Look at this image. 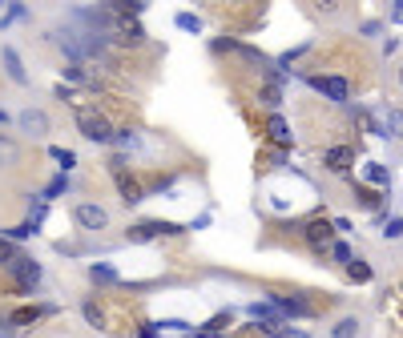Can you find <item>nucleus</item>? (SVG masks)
I'll return each instance as SVG.
<instances>
[{"mask_svg": "<svg viewBox=\"0 0 403 338\" xmlns=\"http://www.w3.org/2000/svg\"><path fill=\"white\" fill-rule=\"evenodd\" d=\"M4 125H8V113L0 109V129H4Z\"/></svg>", "mask_w": 403, "mask_h": 338, "instance_id": "obj_39", "label": "nucleus"}, {"mask_svg": "<svg viewBox=\"0 0 403 338\" xmlns=\"http://www.w3.org/2000/svg\"><path fill=\"white\" fill-rule=\"evenodd\" d=\"M383 238H403V218H391V222H387V230H383Z\"/></svg>", "mask_w": 403, "mask_h": 338, "instance_id": "obj_33", "label": "nucleus"}, {"mask_svg": "<svg viewBox=\"0 0 403 338\" xmlns=\"http://www.w3.org/2000/svg\"><path fill=\"white\" fill-rule=\"evenodd\" d=\"M81 314H85V322H89V326H105V310H101L93 298H85V302H81Z\"/></svg>", "mask_w": 403, "mask_h": 338, "instance_id": "obj_21", "label": "nucleus"}, {"mask_svg": "<svg viewBox=\"0 0 403 338\" xmlns=\"http://www.w3.org/2000/svg\"><path fill=\"white\" fill-rule=\"evenodd\" d=\"M226 326H230V310H222V314H214V318L206 322L210 335H218V330H226Z\"/></svg>", "mask_w": 403, "mask_h": 338, "instance_id": "obj_31", "label": "nucleus"}, {"mask_svg": "<svg viewBox=\"0 0 403 338\" xmlns=\"http://www.w3.org/2000/svg\"><path fill=\"white\" fill-rule=\"evenodd\" d=\"M327 254L335 258V262H339V266H343V270H347V266H351V262H355V254H351V246H347V241H335V246H331Z\"/></svg>", "mask_w": 403, "mask_h": 338, "instance_id": "obj_25", "label": "nucleus"}, {"mask_svg": "<svg viewBox=\"0 0 403 338\" xmlns=\"http://www.w3.org/2000/svg\"><path fill=\"white\" fill-rule=\"evenodd\" d=\"M347 278L363 286V282H371V266H367V262H363V258H355L351 266H347Z\"/></svg>", "mask_w": 403, "mask_h": 338, "instance_id": "obj_23", "label": "nucleus"}, {"mask_svg": "<svg viewBox=\"0 0 403 338\" xmlns=\"http://www.w3.org/2000/svg\"><path fill=\"white\" fill-rule=\"evenodd\" d=\"M16 258H20V250H16V241H8V238H0V266L8 270Z\"/></svg>", "mask_w": 403, "mask_h": 338, "instance_id": "obj_26", "label": "nucleus"}, {"mask_svg": "<svg viewBox=\"0 0 403 338\" xmlns=\"http://www.w3.org/2000/svg\"><path fill=\"white\" fill-rule=\"evenodd\" d=\"M105 165H109L113 177H121V174L129 169V157H125V153H109V161H105Z\"/></svg>", "mask_w": 403, "mask_h": 338, "instance_id": "obj_29", "label": "nucleus"}, {"mask_svg": "<svg viewBox=\"0 0 403 338\" xmlns=\"http://www.w3.org/2000/svg\"><path fill=\"white\" fill-rule=\"evenodd\" d=\"M48 157L57 161V165H61L64 174H69V169L77 165V153H73V149H61V145H53V149H48Z\"/></svg>", "mask_w": 403, "mask_h": 338, "instance_id": "obj_22", "label": "nucleus"}, {"mask_svg": "<svg viewBox=\"0 0 403 338\" xmlns=\"http://www.w3.org/2000/svg\"><path fill=\"white\" fill-rule=\"evenodd\" d=\"M177 29H186V32H198V29H202V20H198V16H193V13H177Z\"/></svg>", "mask_w": 403, "mask_h": 338, "instance_id": "obj_30", "label": "nucleus"}, {"mask_svg": "<svg viewBox=\"0 0 403 338\" xmlns=\"http://www.w3.org/2000/svg\"><path fill=\"white\" fill-rule=\"evenodd\" d=\"M16 125H20V133H29V137H48V113L29 105V109L16 113Z\"/></svg>", "mask_w": 403, "mask_h": 338, "instance_id": "obj_9", "label": "nucleus"}, {"mask_svg": "<svg viewBox=\"0 0 403 338\" xmlns=\"http://www.w3.org/2000/svg\"><path fill=\"white\" fill-rule=\"evenodd\" d=\"M53 314H57V306L45 302V306H16L8 318H13L16 330H25V326H32V322H41V318H53Z\"/></svg>", "mask_w": 403, "mask_h": 338, "instance_id": "obj_11", "label": "nucleus"}, {"mask_svg": "<svg viewBox=\"0 0 403 338\" xmlns=\"http://www.w3.org/2000/svg\"><path fill=\"white\" fill-rule=\"evenodd\" d=\"M271 302L278 306L282 318H315V314H319L315 302H306L303 294H271Z\"/></svg>", "mask_w": 403, "mask_h": 338, "instance_id": "obj_7", "label": "nucleus"}, {"mask_svg": "<svg viewBox=\"0 0 403 338\" xmlns=\"http://www.w3.org/2000/svg\"><path fill=\"white\" fill-rule=\"evenodd\" d=\"M0 61H4V73H8L16 85H29V73H25V64H20V57H16V48H13V45L0 48Z\"/></svg>", "mask_w": 403, "mask_h": 338, "instance_id": "obj_14", "label": "nucleus"}, {"mask_svg": "<svg viewBox=\"0 0 403 338\" xmlns=\"http://www.w3.org/2000/svg\"><path fill=\"white\" fill-rule=\"evenodd\" d=\"M322 165H327L331 174H347L355 165V149L351 145H327V149H322Z\"/></svg>", "mask_w": 403, "mask_h": 338, "instance_id": "obj_10", "label": "nucleus"}, {"mask_svg": "<svg viewBox=\"0 0 403 338\" xmlns=\"http://www.w3.org/2000/svg\"><path fill=\"white\" fill-rule=\"evenodd\" d=\"M258 105H266V109H278V105H282V85H271V80H266V85H258Z\"/></svg>", "mask_w": 403, "mask_h": 338, "instance_id": "obj_19", "label": "nucleus"}, {"mask_svg": "<svg viewBox=\"0 0 403 338\" xmlns=\"http://www.w3.org/2000/svg\"><path fill=\"white\" fill-rule=\"evenodd\" d=\"M262 129H266V137H271L278 149H290V145H294V137H290V125L278 117V113H271V117L262 121Z\"/></svg>", "mask_w": 403, "mask_h": 338, "instance_id": "obj_13", "label": "nucleus"}, {"mask_svg": "<svg viewBox=\"0 0 403 338\" xmlns=\"http://www.w3.org/2000/svg\"><path fill=\"white\" fill-rule=\"evenodd\" d=\"M89 282L93 286H117V270H113L109 262H93L89 266Z\"/></svg>", "mask_w": 403, "mask_h": 338, "instance_id": "obj_16", "label": "nucleus"}, {"mask_svg": "<svg viewBox=\"0 0 403 338\" xmlns=\"http://www.w3.org/2000/svg\"><path fill=\"white\" fill-rule=\"evenodd\" d=\"M133 141H137V137H133V129H117V137H113V145H117V149H129Z\"/></svg>", "mask_w": 403, "mask_h": 338, "instance_id": "obj_32", "label": "nucleus"}, {"mask_svg": "<svg viewBox=\"0 0 403 338\" xmlns=\"http://www.w3.org/2000/svg\"><path fill=\"white\" fill-rule=\"evenodd\" d=\"M363 174H367L371 185H387V169L379 165V161H367V169H363Z\"/></svg>", "mask_w": 403, "mask_h": 338, "instance_id": "obj_27", "label": "nucleus"}, {"mask_svg": "<svg viewBox=\"0 0 403 338\" xmlns=\"http://www.w3.org/2000/svg\"><path fill=\"white\" fill-rule=\"evenodd\" d=\"M351 197H355L363 209H379V206H383V193L367 190V185H359V181H351Z\"/></svg>", "mask_w": 403, "mask_h": 338, "instance_id": "obj_17", "label": "nucleus"}, {"mask_svg": "<svg viewBox=\"0 0 403 338\" xmlns=\"http://www.w3.org/2000/svg\"><path fill=\"white\" fill-rule=\"evenodd\" d=\"M331 338H359V318H355V314L339 318L335 326H331Z\"/></svg>", "mask_w": 403, "mask_h": 338, "instance_id": "obj_20", "label": "nucleus"}, {"mask_svg": "<svg viewBox=\"0 0 403 338\" xmlns=\"http://www.w3.org/2000/svg\"><path fill=\"white\" fill-rule=\"evenodd\" d=\"M306 85H310L315 93H322L327 101H335V105H347V101H351V80L347 77H322V73H310Z\"/></svg>", "mask_w": 403, "mask_h": 338, "instance_id": "obj_4", "label": "nucleus"}, {"mask_svg": "<svg viewBox=\"0 0 403 338\" xmlns=\"http://www.w3.org/2000/svg\"><path fill=\"white\" fill-rule=\"evenodd\" d=\"M399 85H403V64H399Z\"/></svg>", "mask_w": 403, "mask_h": 338, "instance_id": "obj_40", "label": "nucleus"}, {"mask_svg": "<svg viewBox=\"0 0 403 338\" xmlns=\"http://www.w3.org/2000/svg\"><path fill=\"white\" fill-rule=\"evenodd\" d=\"M177 234H186V225L177 222H161V218H153V222H137L125 230V238L133 241V246H142V241H153V238H177Z\"/></svg>", "mask_w": 403, "mask_h": 338, "instance_id": "obj_1", "label": "nucleus"}, {"mask_svg": "<svg viewBox=\"0 0 403 338\" xmlns=\"http://www.w3.org/2000/svg\"><path fill=\"white\" fill-rule=\"evenodd\" d=\"M210 48H214V52H230V48H238V41H230V36H226V41H214Z\"/></svg>", "mask_w": 403, "mask_h": 338, "instance_id": "obj_35", "label": "nucleus"}, {"mask_svg": "<svg viewBox=\"0 0 403 338\" xmlns=\"http://www.w3.org/2000/svg\"><path fill=\"white\" fill-rule=\"evenodd\" d=\"M64 190H69V177H64V174H57V177H53V181L45 185V202H48V197H61Z\"/></svg>", "mask_w": 403, "mask_h": 338, "instance_id": "obj_28", "label": "nucleus"}, {"mask_svg": "<svg viewBox=\"0 0 403 338\" xmlns=\"http://www.w3.org/2000/svg\"><path fill=\"white\" fill-rule=\"evenodd\" d=\"M77 125H81V137L93 141V145H113V137H117V129L109 125L105 113H81Z\"/></svg>", "mask_w": 403, "mask_h": 338, "instance_id": "obj_3", "label": "nucleus"}, {"mask_svg": "<svg viewBox=\"0 0 403 338\" xmlns=\"http://www.w3.org/2000/svg\"><path fill=\"white\" fill-rule=\"evenodd\" d=\"M335 234H339L335 222H327V218H310V222L303 225V241H306V246H310L319 258H327V250L339 241Z\"/></svg>", "mask_w": 403, "mask_h": 338, "instance_id": "obj_2", "label": "nucleus"}, {"mask_svg": "<svg viewBox=\"0 0 403 338\" xmlns=\"http://www.w3.org/2000/svg\"><path fill=\"white\" fill-rule=\"evenodd\" d=\"M142 338H158V322H142V330H137Z\"/></svg>", "mask_w": 403, "mask_h": 338, "instance_id": "obj_37", "label": "nucleus"}, {"mask_svg": "<svg viewBox=\"0 0 403 338\" xmlns=\"http://www.w3.org/2000/svg\"><path fill=\"white\" fill-rule=\"evenodd\" d=\"M246 314L254 322H282V314H278V306L274 302H250L246 306Z\"/></svg>", "mask_w": 403, "mask_h": 338, "instance_id": "obj_18", "label": "nucleus"}, {"mask_svg": "<svg viewBox=\"0 0 403 338\" xmlns=\"http://www.w3.org/2000/svg\"><path fill=\"white\" fill-rule=\"evenodd\" d=\"M158 326H165V330H186V322L182 318H161Z\"/></svg>", "mask_w": 403, "mask_h": 338, "instance_id": "obj_38", "label": "nucleus"}, {"mask_svg": "<svg viewBox=\"0 0 403 338\" xmlns=\"http://www.w3.org/2000/svg\"><path fill=\"white\" fill-rule=\"evenodd\" d=\"M73 222H77L81 230H89V234L109 230V209L97 206V202H77V206H73Z\"/></svg>", "mask_w": 403, "mask_h": 338, "instance_id": "obj_6", "label": "nucleus"}, {"mask_svg": "<svg viewBox=\"0 0 403 338\" xmlns=\"http://www.w3.org/2000/svg\"><path fill=\"white\" fill-rule=\"evenodd\" d=\"M113 181H117V193H121V202H125V206H142V202H145V185H142V177L121 174V177H113Z\"/></svg>", "mask_w": 403, "mask_h": 338, "instance_id": "obj_12", "label": "nucleus"}, {"mask_svg": "<svg viewBox=\"0 0 403 338\" xmlns=\"http://www.w3.org/2000/svg\"><path fill=\"white\" fill-rule=\"evenodd\" d=\"M64 80H85V69H81V64H69V69H64Z\"/></svg>", "mask_w": 403, "mask_h": 338, "instance_id": "obj_34", "label": "nucleus"}, {"mask_svg": "<svg viewBox=\"0 0 403 338\" xmlns=\"http://www.w3.org/2000/svg\"><path fill=\"white\" fill-rule=\"evenodd\" d=\"M387 137L403 141V109H387Z\"/></svg>", "mask_w": 403, "mask_h": 338, "instance_id": "obj_24", "label": "nucleus"}, {"mask_svg": "<svg viewBox=\"0 0 403 338\" xmlns=\"http://www.w3.org/2000/svg\"><path fill=\"white\" fill-rule=\"evenodd\" d=\"M113 32H117L113 41H117L121 48H142L145 45V29L133 20V16H117V29Z\"/></svg>", "mask_w": 403, "mask_h": 338, "instance_id": "obj_8", "label": "nucleus"}, {"mask_svg": "<svg viewBox=\"0 0 403 338\" xmlns=\"http://www.w3.org/2000/svg\"><path fill=\"white\" fill-rule=\"evenodd\" d=\"M0 338H16V326H13V318H0Z\"/></svg>", "mask_w": 403, "mask_h": 338, "instance_id": "obj_36", "label": "nucleus"}, {"mask_svg": "<svg viewBox=\"0 0 403 338\" xmlns=\"http://www.w3.org/2000/svg\"><path fill=\"white\" fill-rule=\"evenodd\" d=\"M13 165H20V141L0 133V169H13Z\"/></svg>", "mask_w": 403, "mask_h": 338, "instance_id": "obj_15", "label": "nucleus"}, {"mask_svg": "<svg viewBox=\"0 0 403 338\" xmlns=\"http://www.w3.org/2000/svg\"><path fill=\"white\" fill-rule=\"evenodd\" d=\"M8 274H13V282H16V290H20V294H32V290L41 286V262H36V258H29V254H20L13 262V266H8Z\"/></svg>", "mask_w": 403, "mask_h": 338, "instance_id": "obj_5", "label": "nucleus"}]
</instances>
